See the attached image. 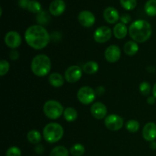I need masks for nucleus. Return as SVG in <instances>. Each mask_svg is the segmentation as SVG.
Instances as JSON below:
<instances>
[{
  "label": "nucleus",
  "instance_id": "nucleus-37",
  "mask_svg": "<svg viewBox=\"0 0 156 156\" xmlns=\"http://www.w3.org/2000/svg\"><path fill=\"white\" fill-rule=\"evenodd\" d=\"M152 94H153L154 97L156 98V82L155 85H154L153 88H152Z\"/></svg>",
  "mask_w": 156,
  "mask_h": 156
},
{
  "label": "nucleus",
  "instance_id": "nucleus-4",
  "mask_svg": "<svg viewBox=\"0 0 156 156\" xmlns=\"http://www.w3.org/2000/svg\"><path fill=\"white\" fill-rule=\"evenodd\" d=\"M64 130L62 126L57 123H50L45 126L43 130V136L49 143H55L62 138Z\"/></svg>",
  "mask_w": 156,
  "mask_h": 156
},
{
  "label": "nucleus",
  "instance_id": "nucleus-30",
  "mask_svg": "<svg viewBox=\"0 0 156 156\" xmlns=\"http://www.w3.org/2000/svg\"><path fill=\"white\" fill-rule=\"evenodd\" d=\"M9 68H10V65H9V62L5 59H2L0 62V76H4L5 75L7 74Z\"/></svg>",
  "mask_w": 156,
  "mask_h": 156
},
{
  "label": "nucleus",
  "instance_id": "nucleus-33",
  "mask_svg": "<svg viewBox=\"0 0 156 156\" xmlns=\"http://www.w3.org/2000/svg\"><path fill=\"white\" fill-rule=\"evenodd\" d=\"M9 56H10V59L12 60H17L18 59V57H19V53H18V52L17 50H13L10 52Z\"/></svg>",
  "mask_w": 156,
  "mask_h": 156
},
{
  "label": "nucleus",
  "instance_id": "nucleus-36",
  "mask_svg": "<svg viewBox=\"0 0 156 156\" xmlns=\"http://www.w3.org/2000/svg\"><path fill=\"white\" fill-rule=\"evenodd\" d=\"M150 148L152 149V150H155V149H156V142L155 141L151 142Z\"/></svg>",
  "mask_w": 156,
  "mask_h": 156
},
{
  "label": "nucleus",
  "instance_id": "nucleus-29",
  "mask_svg": "<svg viewBox=\"0 0 156 156\" xmlns=\"http://www.w3.org/2000/svg\"><path fill=\"white\" fill-rule=\"evenodd\" d=\"M151 88H151L150 84L147 82H143L140 85V87H139L140 92L144 96H148L150 94Z\"/></svg>",
  "mask_w": 156,
  "mask_h": 156
},
{
  "label": "nucleus",
  "instance_id": "nucleus-8",
  "mask_svg": "<svg viewBox=\"0 0 156 156\" xmlns=\"http://www.w3.org/2000/svg\"><path fill=\"white\" fill-rule=\"evenodd\" d=\"M82 69L77 65L70 66L65 72V79L69 83H75L82 76Z\"/></svg>",
  "mask_w": 156,
  "mask_h": 156
},
{
  "label": "nucleus",
  "instance_id": "nucleus-2",
  "mask_svg": "<svg viewBox=\"0 0 156 156\" xmlns=\"http://www.w3.org/2000/svg\"><path fill=\"white\" fill-rule=\"evenodd\" d=\"M152 29L146 20H136L129 25V35L136 43H144L151 37Z\"/></svg>",
  "mask_w": 156,
  "mask_h": 156
},
{
  "label": "nucleus",
  "instance_id": "nucleus-25",
  "mask_svg": "<svg viewBox=\"0 0 156 156\" xmlns=\"http://www.w3.org/2000/svg\"><path fill=\"white\" fill-rule=\"evenodd\" d=\"M85 148L81 143H76L73 145L70 149V153L73 156H82L85 153Z\"/></svg>",
  "mask_w": 156,
  "mask_h": 156
},
{
  "label": "nucleus",
  "instance_id": "nucleus-11",
  "mask_svg": "<svg viewBox=\"0 0 156 156\" xmlns=\"http://www.w3.org/2000/svg\"><path fill=\"white\" fill-rule=\"evenodd\" d=\"M105 57L108 62L114 63L121 57V50L117 45H111L105 50Z\"/></svg>",
  "mask_w": 156,
  "mask_h": 156
},
{
  "label": "nucleus",
  "instance_id": "nucleus-21",
  "mask_svg": "<svg viewBox=\"0 0 156 156\" xmlns=\"http://www.w3.org/2000/svg\"><path fill=\"white\" fill-rule=\"evenodd\" d=\"M63 117L67 122H74L78 118V112L75 108L69 107L64 110Z\"/></svg>",
  "mask_w": 156,
  "mask_h": 156
},
{
  "label": "nucleus",
  "instance_id": "nucleus-20",
  "mask_svg": "<svg viewBox=\"0 0 156 156\" xmlns=\"http://www.w3.org/2000/svg\"><path fill=\"white\" fill-rule=\"evenodd\" d=\"M123 50H124V53L128 56H134L139 51V45L136 41H129L124 44Z\"/></svg>",
  "mask_w": 156,
  "mask_h": 156
},
{
  "label": "nucleus",
  "instance_id": "nucleus-19",
  "mask_svg": "<svg viewBox=\"0 0 156 156\" xmlns=\"http://www.w3.org/2000/svg\"><path fill=\"white\" fill-rule=\"evenodd\" d=\"M48 81L50 85L54 88H59L64 85V79L61 74L58 73H53L49 76Z\"/></svg>",
  "mask_w": 156,
  "mask_h": 156
},
{
  "label": "nucleus",
  "instance_id": "nucleus-6",
  "mask_svg": "<svg viewBox=\"0 0 156 156\" xmlns=\"http://www.w3.org/2000/svg\"><path fill=\"white\" fill-rule=\"evenodd\" d=\"M96 93L93 88L88 86H83L79 88L77 92V98L82 105H88L92 103L95 99Z\"/></svg>",
  "mask_w": 156,
  "mask_h": 156
},
{
  "label": "nucleus",
  "instance_id": "nucleus-10",
  "mask_svg": "<svg viewBox=\"0 0 156 156\" xmlns=\"http://www.w3.org/2000/svg\"><path fill=\"white\" fill-rule=\"evenodd\" d=\"M5 44L12 50L18 48L21 44V35L15 30L9 31L5 36Z\"/></svg>",
  "mask_w": 156,
  "mask_h": 156
},
{
  "label": "nucleus",
  "instance_id": "nucleus-26",
  "mask_svg": "<svg viewBox=\"0 0 156 156\" xmlns=\"http://www.w3.org/2000/svg\"><path fill=\"white\" fill-rule=\"evenodd\" d=\"M50 156H69V151L65 146H56L51 151Z\"/></svg>",
  "mask_w": 156,
  "mask_h": 156
},
{
  "label": "nucleus",
  "instance_id": "nucleus-16",
  "mask_svg": "<svg viewBox=\"0 0 156 156\" xmlns=\"http://www.w3.org/2000/svg\"><path fill=\"white\" fill-rule=\"evenodd\" d=\"M103 16L106 22L109 24H115L120 18L118 11L115 8L111 7V6H109L105 9Z\"/></svg>",
  "mask_w": 156,
  "mask_h": 156
},
{
  "label": "nucleus",
  "instance_id": "nucleus-18",
  "mask_svg": "<svg viewBox=\"0 0 156 156\" xmlns=\"http://www.w3.org/2000/svg\"><path fill=\"white\" fill-rule=\"evenodd\" d=\"M128 32H129V29L127 28L126 24L122 22L117 23L114 27V30H113L114 37L119 40L123 39V38L126 37Z\"/></svg>",
  "mask_w": 156,
  "mask_h": 156
},
{
  "label": "nucleus",
  "instance_id": "nucleus-9",
  "mask_svg": "<svg viewBox=\"0 0 156 156\" xmlns=\"http://www.w3.org/2000/svg\"><path fill=\"white\" fill-rule=\"evenodd\" d=\"M112 36L111 29L108 26H101L96 29L94 33V41L99 44L107 43Z\"/></svg>",
  "mask_w": 156,
  "mask_h": 156
},
{
  "label": "nucleus",
  "instance_id": "nucleus-1",
  "mask_svg": "<svg viewBox=\"0 0 156 156\" xmlns=\"http://www.w3.org/2000/svg\"><path fill=\"white\" fill-rule=\"evenodd\" d=\"M25 41L31 48L42 50L49 44L50 37L48 31L42 25H32L26 30Z\"/></svg>",
  "mask_w": 156,
  "mask_h": 156
},
{
  "label": "nucleus",
  "instance_id": "nucleus-12",
  "mask_svg": "<svg viewBox=\"0 0 156 156\" xmlns=\"http://www.w3.org/2000/svg\"><path fill=\"white\" fill-rule=\"evenodd\" d=\"M79 24L85 27H91L95 23V17L94 14L88 10L82 11L78 15Z\"/></svg>",
  "mask_w": 156,
  "mask_h": 156
},
{
  "label": "nucleus",
  "instance_id": "nucleus-28",
  "mask_svg": "<svg viewBox=\"0 0 156 156\" xmlns=\"http://www.w3.org/2000/svg\"><path fill=\"white\" fill-rule=\"evenodd\" d=\"M120 5L124 9L128 11L133 10L136 7V0H120Z\"/></svg>",
  "mask_w": 156,
  "mask_h": 156
},
{
  "label": "nucleus",
  "instance_id": "nucleus-5",
  "mask_svg": "<svg viewBox=\"0 0 156 156\" xmlns=\"http://www.w3.org/2000/svg\"><path fill=\"white\" fill-rule=\"evenodd\" d=\"M43 110L46 117L51 120H56L61 117L65 109L57 101L49 100L45 102Z\"/></svg>",
  "mask_w": 156,
  "mask_h": 156
},
{
  "label": "nucleus",
  "instance_id": "nucleus-32",
  "mask_svg": "<svg viewBox=\"0 0 156 156\" xmlns=\"http://www.w3.org/2000/svg\"><path fill=\"white\" fill-rule=\"evenodd\" d=\"M120 19L122 23L126 24H128L129 22H130L131 17L130 15H128V14H123V15H122L121 16H120Z\"/></svg>",
  "mask_w": 156,
  "mask_h": 156
},
{
  "label": "nucleus",
  "instance_id": "nucleus-23",
  "mask_svg": "<svg viewBox=\"0 0 156 156\" xmlns=\"http://www.w3.org/2000/svg\"><path fill=\"white\" fill-rule=\"evenodd\" d=\"M27 138L29 143H32V144H37L41 141L42 136L39 131L36 130V129H32L27 133Z\"/></svg>",
  "mask_w": 156,
  "mask_h": 156
},
{
  "label": "nucleus",
  "instance_id": "nucleus-34",
  "mask_svg": "<svg viewBox=\"0 0 156 156\" xmlns=\"http://www.w3.org/2000/svg\"><path fill=\"white\" fill-rule=\"evenodd\" d=\"M155 98L154 96H150V97H148L147 98V102L149 105H154L155 103Z\"/></svg>",
  "mask_w": 156,
  "mask_h": 156
},
{
  "label": "nucleus",
  "instance_id": "nucleus-24",
  "mask_svg": "<svg viewBox=\"0 0 156 156\" xmlns=\"http://www.w3.org/2000/svg\"><path fill=\"white\" fill-rule=\"evenodd\" d=\"M145 12L149 16H156V0H148L145 4Z\"/></svg>",
  "mask_w": 156,
  "mask_h": 156
},
{
  "label": "nucleus",
  "instance_id": "nucleus-22",
  "mask_svg": "<svg viewBox=\"0 0 156 156\" xmlns=\"http://www.w3.org/2000/svg\"><path fill=\"white\" fill-rule=\"evenodd\" d=\"M99 66L98 64V62H94V61H89V62H87L85 65L82 67V70L83 72H85V73L89 75L94 74V73H97L98 71Z\"/></svg>",
  "mask_w": 156,
  "mask_h": 156
},
{
  "label": "nucleus",
  "instance_id": "nucleus-17",
  "mask_svg": "<svg viewBox=\"0 0 156 156\" xmlns=\"http://www.w3.org/2000/svg\"><path fill=\"white\" fill-rule=\"evenodd\" d=\"M66 10V2L63 0H53L50 5L49 11L53 16H59Z\"/></svg>",
  "mask_w": 156,
  "mask_h": 156
},
{
  "label": "nucleus",
  "instance_id": "nucleus-35",
  "mask_svg": "<svg viewBox=\"0 0 156 156\" xmlns=\"http://www.w3.org/2000/svg\"><path fill=\"white\" fill-rule=\"evenodd\" d=\"M35 151H36L37 153L41 154L42 153V152H44V148H43L41 145H39V146H37L35 148Z\"/></svg>",
  "mask_w": 156,
  "mask_h": 156
},
{
  "label": "nucleus",
  "instance_id": "nucleus-27",
  "mask_svg": "<svg viewBox=\"0 0 156 156\" xmlns=\"http://www.w3.org/2000/svg\"><path fill=\"white\" fill-rule=\"evenodd\" d=\"M140 123L136 120H129L126 123V130L129 131V133H136L140 129Z\"/></svg>",
  "mask_w": 156,
  "mask_h": 156
},
{
  "label": "nucleus",
  "instance_id": "nucleus-15",
  "mask_svg": "<svg viewBox=\"0 0 156 156\" xmlns=\"http://www.w3.org/2000/svg\"><path fill=\"white\" fill-rule=\"evenodd\" d=\"M143 136L148 142L155 141L156 139V124L153 122H149L143 129Z\"/></svg>",
  "mask_w": 156,
  "mask_h": 156
},
{
  "label": "nucleus",
  "instance_id": "nucleus-13",
  "mask_svg": "<svg viewBox=\"0 0 156 156\" xmlns=\"http://www.w3.org/2000/svg\"><path fill=\"white\" fill-rule=\"evenodd\" d=\"M18 5L23 9H27L32 13L39 14L42 12V6L41 4L35 0H19Z\"/></svg>",
  "mask_w": 156,
  "mask_h": 156
},
{
  "label": "nucleus",
  "instance_id": "nucleus-3",
  "mask_svg": "<svg viewBox=\"0 0 156 156\" xmlns=\"http://www.w3.org/2000/svg\"><path fill=\"white\" fill-rule=\"evenodd\" d=\"M30 69L35 76L38 77H44L48 75L51 69V61L47 55H37L32 59Z\"/></svg>",
  "mask_w": 156,
  "mask_h": 156
},
{
  "label": "nucleus",
  "instance_id": "nucleus-31",
  "mask_svg": "<svg viewBox=\"0 0 156 156\" xmlns=\"http://www.w3.org/2000/svg\"><path fill=\"white\" fill-rule=\"evenodd\" d=\"M6 156H21V152L20 149L17 146H11L8 149L5 153Z\"/></svg>",
  "mask_w": 156,
  "mask_h": 156
},
{
  "label": "nucleus",
  "instance_id": "nucleus-14",
  "mask_svg": "<svg viewBox=\"0 0 156 156\" xmlns=\"http://www.w3.org/2000/svg\"><path fill=\"white\" fill-rule=\"evenodd\" d=\"M91 114L93 117L98 120H102L106 117L108 110L106 106L100 101L95 102L91 107Z\"/></svg>",
  "mask_w": 156,
  "mask_h": 156
},
{
  "label": "nucleus",
  "instance_id": "nucleus-7",
  "mask_svg": "<svg viewBox=\"0 0 156 156\" xmlns=\"http://www.w3.org/2000/svg\"><path fill=\"white\" fill-rule=\"evenodd\" d=\"M105 124L106 127L110 130H120L123 127V119L117 114H110L105 118Z\"/></svg>",
  "mask_w": 156,
  "mask_h": 156
}]
</instances>
